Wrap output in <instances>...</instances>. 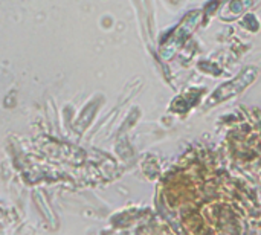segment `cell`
Here are the masks:
<instances>
[{"instance_id":"6da1fadb","label":"cell","mask_w":261,"mask_h":235,"mask_svg":"<svg viewBox=\"0 0 261 235\" xmlns=\"http://www.w3.org/2000/svg\"><path fill=\"white\" fill-rule=\"evenodd\" d=\"M205 12L202 9H193L184 15V18L179 21V24L164 38L161 44V57L164 60H171L188 41V38L194 34L197 26L202 23Z\"/></svg>"},{"instance_id":"7a4b0ae2","label":"cell","mask_w":261,"mask_h":235,"mask_svg":"<svg viewBox=\"0 0 261 235\" xmlns=\"http://www.w3.org/2000/svg\"><path fill=\"white\" fill-rule=\"evenodd\" d=\"M258 78V69L251 66L243 69L237 76H234L232 80L220 84L206 99L205 102V109L210 107H216L225 101H229L231 98H236L237 95L243 93L249 86H252Z\"/></svg>"},{"instance_id":"3957f363","label":"cell","mask_w":261,"mask_h":235,"mask_svg":"<svg viewBox=\"0 0 261 235\" xmlns=\"http://www.w3.org/2000/svg\"><path fill=\"white\" fill-rule=\"evenodd\" d=\"M260 0H226L220 11L219 15L223 21H234L243 17L251 8L257 6Z\"/></svg>"}]
</instances>
